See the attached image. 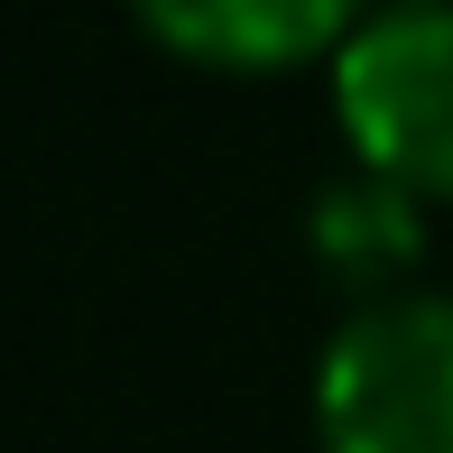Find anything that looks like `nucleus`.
Returning a JSON list of instances; mask_svg holds the SVG:
<instances>
[{
	"label": "nucleus",
	"mask_w": 453,
	"mask_h": 453,
	"mask_svg": "<svg viewBox=\"0 0 453 453\" xmlns=\"http://www.w3.org/2000/svg\"><path fill=\"white\" fill-rule=\"evenodd\" d=\"M324 453H453V296L388 287L324 334L315 361Z\"/></svg>",
	"instance_id": "f257e3e1"
},
{
	"label": "nucleus",
	"mask_w": 453,
	"mask_h": 453,
	"mask_svg": "<svg viewBox=\"0 0 453 453\" xmlns=\"http://www.w3.org/2000/svg\"><path fill=\"white\" fill-rule=\"evenodd\" d=\"M324 84L352 167L417 203H453V10H361L324 56Z\"/></svg>",
	"instance_id": "f03ea898"
},
{
	"label": "nucleus",
	"mask_w": 453,
	"mask_h": 453,
	"mask_svg": "<svg viewBox=\"0 0 453 453\" xmlns=\"http://www.w3.org/2000/svg\"><path fill=\"white\" fill-rule=\"evenodd\" d=\"M370 0H130V19L203 74H287L334 56Z\"/></svg>",
	"instance_id": "7ed1b4c3"
},
{
	"label": "nucleus",
	"mask_w": 453,
	"mask_h": 453,
	"mask_svg": "<svg viewBox=\"0 0 453 453\" xmlns=\"http://www.w3.org/2000/svg\"><path fill=\"white\" fill-rule=\"evenodd\" d=\"M417 250H426V203L407 195V185L352 167V176H334V185L315 195V259L352 287V305L407 287Z\"/></svg>",
	"instance_id": "20e7f679"
},
{
	"label": "nucleus",
	"mask_w": 453,
	"mask_h": 453,
	"mask_svg": "<svg viewBox=\"0 0 453 453\" xmlns=\"http://www.w3.org/2000/svg\"><path fill=\"white\" fill-rule=\"evenodd\" d=\"M370 10H453V0H370Z\"/></svg>",
	"instance_id": "39448f33"
}]
</instances>
